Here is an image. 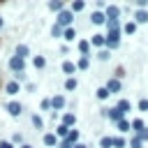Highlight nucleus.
Here are the masks:
<instances>
[{"mask_svg": "<svg viewBox=\"0 0 148 148\" xmlns=\"http://www.w3.org/2000/svg\"><path fill=\"white\" fill-rule=\"evenodd\" d=\"M72 21H74V14L69 12V9H62L58 16H56V23L65 30V28H72Z\"/></svg>", "mask_w": 148, "mask_h": 148, "instance_id": "1", "label": "nucleus"}, {"mask_svg": "<svg viewBox=\"0 0 148 148\" xmlns=\"http://www.w3.org/2000/svg\"><path fill=\"white\" fill-rule=\"evenodd\" d=\"M102 116H104V118H109V120H111V123H116V125H118L120 120H125V113H123V111H118L116 106H113V109H102Z\"/></svg>", "mask_w": 148, "mask_h": 148, "instance_id": "2", "label": "nucleus"}, {"mask_svg": "<svg viewBox=\"0 0 148 148\" xmlns=\"http://www.w3.org/2000/svg\"><path fill=\"white\" fill-rule=\"evenodd\" d=\"M120 32H123V30H109V35H106V49H109V51L120 46Z\"/></svg>", "mask_w": 148, "mask_h": 148, "instance_id": "3", "label": "nucleus"}, {"mask_svg": "<svg viewBox=\"0 0 148 148\" xmlns=\"http://www.w3.org/2000/svg\"><path fill=\"white\" fill-rule=\"evenodd\" d=\"M5 109H7V113H9V116H14V118L23 113V104H21V102H16V99L7 102V104H5Z\"/></svg>", "mask_w": 148, "mask_h": 148, "instance_id": "4", "label": "nucleus"}, {"mask_svg": "<svg viewBox=\"0 0 148 148\" xmlns=\"http://www.w3.org/2000/svg\"><path fill=\"white\" fill-rule=\"evenodd\" d=\"M9 69H12L14 74H18V72H23V69H25V60H21V58H16V56H12V58H9Z\"/></svg>", "mask_w": 148, "mask_h": 148, "instance_id": "5", "label": "nucleus"}, {"mask_svg": "<svg viewBox=\"0 0 148 148\" xmlns=\"http://www.w3.org/2000/svg\"><path fill=\"white\" fill-rule=\"evenodd\" d=\"M62 109H65V97H62V95H53V97H51V111L58 113V111H62Z\"/></svg>", "mask_w": 148, "mask_h": 148, "instance_id": "6", "label": "nucleus"}, {"mask_svg": "<svg viewBox=\"0 0 148 148\" xmlns=\"http://www.w3.org/2000/svg\"><path fill=\"white\" fill-rule=\"evenodd\" d=\"M104 88L109 90V95H113V92H120V88H123V86H120V79H116V76H113V79H109V81H106V86H104Z\"/></svg>", "mask_w": 148, "mask_h": 148, "instance_id": "7", "label": "nucleus"}, {"mask_svg": "<svg viewBox=\"0 0 148 148\" xmlns=\"http://www.w3.org/2000/svg\"><path fill=\"white\" fill-rule=\"evenodd\" d=\"M90 46H97V49L102 51V46H106V35H99V32L92 35V37H90Z\"/></svg>", "mask_w": 148, "mask_h": 148, "instance_id": "8", "label": "nucleus"}, {"mask_svg": "<svg viewBox=\"0 0 148 148\" xmlns=\"http://www.w3.org/2000/svg\"><path fill=\"white\" fill-rule=\"evenodd\" d=\"M118 16H120V7L109 5L106 7V21H118Z\"/></svg>", "mask_w": 148, "mask_h": 148, "instance_id": "9", "label": "nucleus"}, {"mask_svg": "<svg viewBox=\"0 0 148 148\" xmlns=\"http://www.w3.org/2000/svg\"><path fill=\"white\" fill-rule=\"evenodd\" d=\"M58 143H60V139L56 136V132H49V134H44V146H49V148H58Z\"/></svg>", "mask_w": 148, "mask_h": 148, "instance_id": "10", "label": "nucleus"}, {"mask_svg": "<svg viewBox=\"0 0 148 148\" xmlns=\"http://www.w3.org/2000/svg\"><path fill=\"white\" fill-rule=\"evenodd\" d=\"M90 21H92L95 25H102V23H106V14H102V12L97 9V12H92V14H90Z\"/></svg>", "mask_w": 148, "mask_h": 148, "instance_id": "11", "label": "nucleus"}, {"mask_svg": "<svg viewBox=\"0 0 148 148\" xmlns=\"http://www.w3.org/2000/svg\"><path fill=\"white\" fill-rule=\"evenodd\" d=\"M5 92H7V95H12V97H14V95H16V92H21V83H16V81H9V83H7V86H5Z\"/></svg>", "mask_w": 148, "mask_h": 148, "instance_id": "12", "label": "nucleus"}, {"mask_svg": "<svg viewBox=\"0 0 148 148\" xmlns=\"http://www.w3.org/2000/svg\"><path fill=\"white\" fill-rule=\"evenodd\" d=\"M130 130H132L134 134H139L141 130H146V125H143V120H141V118H134V120H130Z\"/></svg>", "mask_w": 148, "mask_h": 148, "instance_id": "13", "label": "nucleus"}, {"mask_svg": "<svg viewBox=\"0 0 148 148\" xmlns=\"http://www.w3.org/2000/svg\"><path fill=\"white\" fill-rule=\"evenodd\" d=\"M134 23H148V9H136L134 12Z\"/></svg>", "mask_w": 148, "mask_h": 148, "instance_id": "14", "label": "nucleus"}, {"mask_svg": "<svg viewBox=\"0 0 148 148\" xmlns=\"http://www.w3.org/2000/svg\"><path fill=\"white\" fill-rule=\"evenodd\" d=\"M116 109H118V111H123V113H130V111H132V102H130V99H118Z\"/></svg>", "mask_w": 148, "mask_h": 148, "instance_id": "15", "label": "nucleus"}, {"mask_svg": "<svg viewBox=\"0 0 148 148\" xmlns=\"http://www.w3.org/2000/svg\"><path fill=\"white\" fill-rule=\"evenodd\" d=\"M62 125L69 127V130H74V125H76V116H74V113H65V116H62Z\"/></svg>", "mask_w": 148, "mask_h": 148, "instance_id": "16", "label": "nucleus"}, {"mask_svg": "<svg viewBox=\"0 0 148 148\" xmlns=\"http://www.w3.org/2000/svg\"><path fill=\"white\" fill-rule=\"evenodd\" d=\"M79 51H81V56H90V39H81L79 44Z\"/></svg>", "mask_w": 148, "mask_h": 148, "instance_id": "17", "label": "nucleus"}, {"mask_svg": "<svg viewBox=\"0 0 148 148\" xmlns=\"http://www.w3.org/2000/svg\"><path fill=\"white\" fill-rule=\"evenodd\" d=\"M28 53H30V49H28L25 44H18V46H16V51H14V56H16V58H21V60H25V56H28Z\"/></svg>", "mask_w": 148, "mask_h": 148, "instance_id": "18", "label": "nucleus"}, {"mask_svg": "<svg viewBox=\"0 0 148 148\" xmlns=\"http://www.w3.org/2000/svg\"><path fill=\"white\" fill-rule=\"evenodd\" d=\"M83 9H86V2H83V0H74V2L69 5V12H72V14H76V12H83Z\"/></svg>", "mask_w": 148, "mask_h": 148, "instance_id": "19", "label": "nucleus"}, {"mask_svg": "<svg viewBox=\"0 0 148 148\" xmlns=\"http://www.w3.org/2000/svg\"><path fill=\"white\" fill-rule=\"evenodd\" d=\"M62 72L72 76V74L76 72V62H72V60H65V62H62Z\"/></svg>", "mask_w": 148, "mask_h": 148, "instance_id": "20", "label": "nucleus"}, {"mask_svg": "<svg viewBox=\"0 0 148 148\" xmlns=\"http://www.w3.org/2000/svg\"><path fill=\"white\" fill-rule=\"evenodd\" d=\"M62 39L74 42V39H76V30H74V28H65V30H62Z\"/></svg>", "mask_w": 148, "mask_h": 148, "instance_id": "21", "label": "nucleus"}, {"mask_svg": "<svg viewBox=\"0 0 148 148\" xmlns=\"http://www.w3.org/2000/svg\"><path fill=\"white\" fill-rule=\"evenodd\" d=\"M32 65H35V69H44L46 67V58L44 56H35L32 58Z\"/></svg>", "mask_w": 148, "mask_h": 148, "instance_id": "22", "label": "nucleus"}, {"mask_svg": "<svg viewBox=\"0 0 148 148\" xmlns=\"http://www.w3.org/2000/svg\"><path fill=\"white\" fill-rule=\"evenodd\" d=\"M76 88H79V81H76L74 76H67V81H65V90L72 92V90H76Z\"/></svg>", "mask_w": 148, "mask_h": 148, "instance_id": "23", "label": "nucleus"}, {"mask_svg": "<svg viewBox=\"0 0 148 148\" xmlns=\"http://www.w3.org/2000/svg\"><path fill=\"white\" fill-rule=\"evenodd\" d=\"M67 143H72V146H76L79 143V130H69V134H67V139H65Z\"/></svg>", "mask_w": 148, "mask_h": 148, "instance_id": "24", "label": "nucleus"}, {"mask_svg": "<svg viewBox=\"0 0 148 148\" xmlns=\"http://www.w3.org/2000/svg\"><path fill=\"white\" fill-rule=\"evenodd\" d=\"M49 9H51V12H58V14H60V12L65 9V5H62L60 0H51V2H49Z\"/></svg>", "mask_w": 148, "mask_h": 148, "instance_id": "25", "label": "nucleus"}, {"mask_svg": "<svg viewBox=\"0 0 148 148\" xmlns=\"http://www.w3.org/2000/svg\"><path fill=\"white\" fill-rule=\"evenodd\" d=\"M123 32H125V35H134V32H136V23H134V21H127V23L123 25Z\"/></svg>", "mask_w": 148, "mask_h": 148, "instance_id": "26", "label": "nucleus"}, {"mask_svg": "<svg viewBox=\"0 0 148 148\" xmlns=\"http://www.w3.org/2000/svg\"><path fill=\"white\" fill-rule=\"evenodd\" d=\"M88 65H90V56H81L76 62V69H88Z\"/></svg>", "mask_w": 148, "mask_h": 148, "instance_id": "27", "label": "nucleus"}, {"mask_svg": "<svg viewBox=\"0 0 148 148\" xmlns=\"http://www.w3.org/2000/svg\"><path fill=\"white\" fill-rule=\"evenodd\" d=\"M32 125H35V130H44V120H42V116L39 113H32Z\"/></svg>", "mask_w": 148, "mask_h": 148, "instance_id": "28", "label": "nucleus"}, {"mask_svg": "<svg viewBox=\"0 0 148 148\" xmlns=\"http://www.w3.org/2000/svg\"><path fill=\"white\" fill-rule=\"evenodd\" d=\"M127 146H130V148H143V141H141V139H139V136L134 134V136H132V139L127 141Z\"/></svg>", "mask_w": 148, "mask_h": 148, "instance_id": "29", "label": "nucleus"}, {"mask_svg": "<svg viewBox=\"0 0 148 148\" xmlns=\"http://www.w3.org/2000/svg\"><path fill=\"white\" fill-rule=\"evenodd\" d=\"M113 148H127L125 136H113Z\"/></svg>", "mask_w": 148, "mask_h": 148, "instance_id": "30", "label": "nucleus"}, {"mask_svg": "<svg viewBox=\"0 0 148 148\" xmlns=\"http://www.w3.org/2000/svg\"><path fill=\"white\" fill-rule=\"evenodd\" d=\"M99 146L102 148H113V136H102L99 139Z\"/></svg>", "mask_w": 148, "mask_h": 148, "instance_id": "31", "label": "nucleus"}, {"mask_svg": "<svg viewBox=\"0 0 148 148\" xmlns=\"http://www.w3.org/2000/svg\"><path fill=\"white\" fill-rule=\"evenodd\" d=\"M116 127H118V132H123V134H125V132H130V120L125 118V120H120Z\"/></svg>", "mask_w": 148, "mask_h": 148, "instance_id": "32", "label": "nucleus"}, {"mask_svg": "<svg viewBox=\"0 0 148 148\" xmlns=\"http://www.w3.org/2000/svg\"><path fill=\"white\" fill-rule=\"evenodd\" d=\"M51 37H62V28H60L58 23L51 25Z\"/></svg>", "mask_w": 148, "mask_h": 148, "instance_id": "33", "label": "nucleus"}, {"mask_svg": "<svg viewBox=\"0 0 148 148\" xmlns=\"http://www.w3.org/2000/svg\"><path fill=\"white\" fill-rule=\"evenodd\" d=\"M109 58H111V51H109V49H102V51L97 53V60H109Z\"/></svg>", "mask_w": 148, "mask_h": 148, "instance_id": "34", "label": "nucleus"}, {"mask_svg": "<svg viewBox=\"0 0 148 148\" xmlns=\"http://www.w3.org/2000/svg\"><path fill=\"white\" fill-rule=\"evenodd\" d=\"M109 97V90L106 88H97V99H106Z\"/></svg>", "mask_w": 148, "mask_h": 148, "instance_id": "35", "label": "nucleus"}, {"mask_svg": "<svg viewBox=\"0 0 148 148\" xmlns=\"http://www.w3.org/2000/svg\"><path fill=\"white\" fill-rule=\"evenodd\" d=\"M12 141H14V143H21V146H23V134H21V132H16V134L12 136Z\"/></svg>", "mask_w": 148, "mask_h": 148, "instance_id": "36", "label": "nucleus"}, {"mask_svg": "<svg viewBox=\"0 0 148 148\" xmlns=\"http://www.w3.org/2000/svg\"><path fill=\"white\" fill-rule=\"evenodd\" d=\"M139 111H148V99H146V97L139 102Z\"/></svg>", "mask_w": 148, "mask_h": 148, "instance_id": "37", "label": "nucleus"}, {"mask_svg": "<svg viewBox=\"0 0 148 148\" xmlns=\"http://www.w3.org/2000/svg\"><path fill=\"white\" fill-rule=\"evenodd\" d=\"M136 136H139L141 141H148V127H146V130H141V132H139Z\"/></svg>", "mask_w": 148, "mask_h": 148, "instance_id": "38", "label": "nucleus"}, {"mask_svg": "<svg viewBox=\"0 0 148 148\" xmlns=\"http://www.w3.org/2000/svg\"><path fill=\"white\" fill-rule=\"evenodd\" d=\"M51 109V99H42V111H49Z\"/></svg>", "mask_w": 148, "mask_h": 148, "instance_id": "39", "label": "nucleus"}, {"mask_svg": "<svg viewBox=\"0 0 148 148\" xmlns=\"http://www.w3.org/2000/svg\"><path fill=\"white\" fill-rule=\"evenodd\" d=\"M136 7H139V9H146V7H148V0H136Z\"/></svg>", "mask_w": 148, "mask_h": 148, "instance_id": "40", "label": "nucleus"}, {"mask_svg": "<svg viewBox=\"0 0 148 148\" xmlns=\"http://www.w3.org/2000/svg\"><path fill=\"white\" fill-rule=\"evenodd\" d=\"M25 90H28V92H35L37 86H35V83H25Z\"/></svg>", "mask_w": 148, "mask_h": 148, "instance_id": "41", "label": "nucleus"}, {"mask_svg": "<svg viewBox=\"0 0 148 148\" xmlns=\"http://www.w3.org/2000/svg\"><path fill=\"white\" fill-rule=\"evenodd\" d=\"M58 148H74V146H72V143H67V141H65V139H62V141H60V143H58Z\"/></svg>", "mask_w": 148, "mask_h": 148, "instance_id": "42", "label": "nucleus"}, {"mask_svg": "<svg viewBox=\"0 0 148 148\" xmlns=\"http://www.w3.org/2000/svg\"><path fill=\"white\" fill-rule=\"evenodd\" d=\"M0 148H14L12 141H0Z\"/></svg>", "mask_w": 148, "mask_h": 148, "instance_id": "43", "label": "nucleus"}, {"mask_svg": "<svg viewBox=\"0 0 148 148\" xmlns=\"http://www.w3.org/2000/svg\"><path fill=\"white\" fill-rule=\"evenodd\" d=\"M74 148H88V146H86V143H76Z\"/></svg>", "mask_w": 148, "mask_h": 148, "instance_id": "44", "label": "nucleus"}, {"mask_svg": "<svg viewBox=\"0 0 148 148\" xmlns=\"http://www.w3.org/2000/svg\"><path fill=\"white\" fill-rule=\"evenodd\" d=\"M21 148H32V146H30V143H23V146H21Z\"/></svg>", "mask_w": 148, "mask_h": 148, "instance_id": "45", "label": "nucleus"}, {"mask_svg": "<svg viewBox=\"0 0 148 148\" xmlns=\"http://www.w3.org/2000/svg\"><path fill=\"white\" fill-rule=\"evenodd\" d=\"M2 25H5V21H2V18H0V28H2Z\"/></svg>", "mask_w": 148, "mask_h": 148, "instance_id": "46", "label": "nucleus"}]
</instances>
